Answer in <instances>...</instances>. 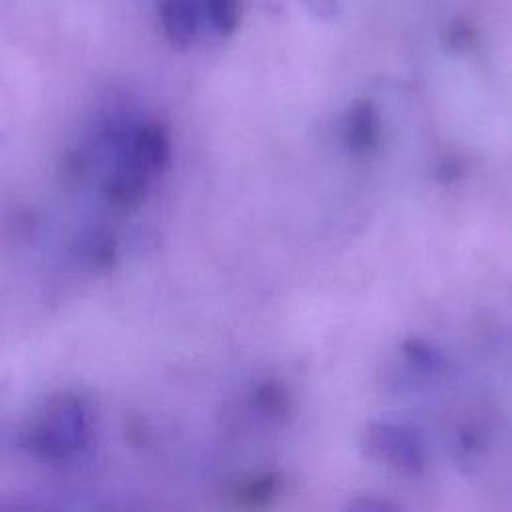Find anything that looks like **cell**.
I'll use <instances>...</instances> for the list:
<instances>
[{
  "label": "cell",
  "instance_id": "1",
  "mask_svg": "<svg viewBox=\"0 0 512 512\" xmlns=\"http://www.w3.org/2000/svg\"><path fill=\"white\" fill-rule=\"evenodd\" d=\"M94 410L78 394L52 396L24 432V448L42 460H62L82 450L92 438Z\"/></svg>",
  "mask_w": 512,
  "mask_h": 512
},
{
  "label": "cell",
  "instance_id": "2",
  "mask_svg": "<svg viewBox=\"0 0 512 512\" xmlns=\"http://www.w3.org/2000/svg\"><path fill=\"white\" fill-rule=\"evenodd\" d=\"M364 452L402 476H418L426 464L420 438L400 424L372 422L362 432Z\"/></svg>",
  "mask_w": 512,
  "mask_h": 512
},
{
  "label": "cell",
  "instance_id": "3",
  "mask_svg": "<svg viewBox=\"0 0 512 512\" xmlns=\"http://www.w3.org/2000/svg\"><path fill=\"white\" fill-rule=\"evenodd\" d=\"M380 116L376 106L368 98H358L346 116L344 140L352 156L368 158L380 146Z\"/></svg>",
  "mask_w": 512,
  "mask_h": 512
},
{
  "label": "cell",
  "instance_id": "4",
  "mask_svg": "<svg viewBox=\"0 0 512 512\" xmlns=\"http://www.w3.org/2000/svg\"><path fill=\"white\" fill-rule=\"evenodd\" d=\"M150 180L152 174L122 152L120 162L104 182V196L116 208L138 206L148 192Z\"/></svg>",
  "mask_w": 512,
  "mask_h": 512
},
{
  "label": "cell",
  "instance_id": "5",
  "mask_svg": "<svg viewBox=\"0 0 512 512\" xmlns=\"http://www.w3.org/2000/svg\"><path fill=\"white\" fill-rule=\"evenodd\" d=\"M124 154L148 170L152 176L158 174L170 158V138L164 126L148 122L138 126L124 144Z\"/></svg>",
  "mask_w": 512,
  "mask_h": 512
},
{
  "label": "cell",
  "instance_id": "6",
  "mask_svg": "<svg viewBox=\"0 0 512 512\" xmlns=\"http://www.w3.org/2000/svg\"><path fill=\"white\" fill-rule=\"evenodd\" d=\"M202 0H158V20L166 40L176 48H188L200 28Z\"/></svg>",
  "mask_w": 512,
  "mask_h": 512
},
{
  "label": "cell",
  "instance_id": "7",
  "mask_svg": "<svg viewBox=\"0 0 512 512\" xmlns=\"http://www.w3.org/2000/svg\"><path fill=\"white\" fill-rule=\"evenodd\" d=\"M282 492V476L280 474H260L256 478H248L236 486L234 498L242 506H266L268 502L276 500Z\"/></svg>",
  "mask_w": 512,
  "mask_h": 512
},
{
  "label": "cell",
  "instance_id": "8",
  "mask_svg": "<svg viewBox=\"0 0 512 512\" xmlns=\"http://www.w3.org/2000/svg\"><path fill=\"white\" fill-rule=\"evenodd\" d=\"M202 8L214 32L230 36L242 22L244 2L242 0H202Z\"/></svg>",
  "mask_w": 512,
  "mask_h": 512
},
{
  "label": "cell",
  "instance_id": "9",
  "mask_svg": "<svg viewBox=\"0 0 512 512\" xmlns=\"http://www.w3.org/2000/svg\"><path fill=\"white\" fill-rule=\"evenodd\" d=\"M82 260L96 270H106L116 260V240L110 234L96 232L82 242Z\"/></svg>",
  "mask_w": 512,
  "mask_h": 512
},
{
  "label": "cell",
  "instance_id": "10",
  "mask_svg": "<svg viewBox=\"0 0 512 512\" xmlns=\"http://www.w3.org/2000/svg\"><path fill=\"white\" fill-rule=\"evenodd\" d=\"M254 404L262 414L268 416H286L290 412V396L286 388L278 382L262 384L254 394Z\"/></svg>",
  "mask_w": 512,
  "mask_h": 512
},
{
  "label": "cell",
  "instance_id": "11",
  "mask_svg": "<svg viewBox=\"0 0 512 512\" xmlns=\"http://www.w3.org/2000/svg\"><path fill=\"white\" fill-rule=\"evenodd\" d=\"M402 352L404 356L420 370L424 372H438L444 366V360L440 356L438 350H434L432 346H428L422 340H406L402 344Z\"/></svg>",
  "mask_w": 512,
  "mask_h": 512
},
{
  "label": "cell",
  "instance_id": "12",
  "mask_svg": "<svg viewBox=\"0 0 512 512\" xmlns=\"http://www.w3.org/2000/svg\"><path fill=\"white\" fill-rule=\"evenodd\" d=\"M448 40L456 50H466L474 42V32L468 26H452Z\"/></svg>",
  "mask_w": 512,
  "mask_h": 512
},
{
  "label": "cell",
  "instance_id": "13",
  "mask_svg": "<svg viewBox=\"0 0 512 512\" xmlns=\"http://www.w3.org/2000/svg\"><path fill=\"white\" fill-rule=\"evenodd\" d=\"M348 508H352V510H368V512H374V510H392V508H396V504H392V502H386V500H380V498H358V500H354V502H350L348 504Z\"/></svg>",
  "mask_w": 512,
  "mask_h": 512
},
{
  "label": "cell",
  "instance_id": "14",
  "mask_svg": "<svg viewBox=\"0 0 512 512\" xmlns=\"http://www.w3.org/2000/svg\"><path fill=\"white\" fill-rule=\"evenodd\" d=\"M438 174H440V176H438L440 180H454V178H458V174H460V170H458V162H456V160L442 162V166H440Z\"/></svg>",
  "mask_w": 512,
  "mask_h": 512
}]
</instances>
